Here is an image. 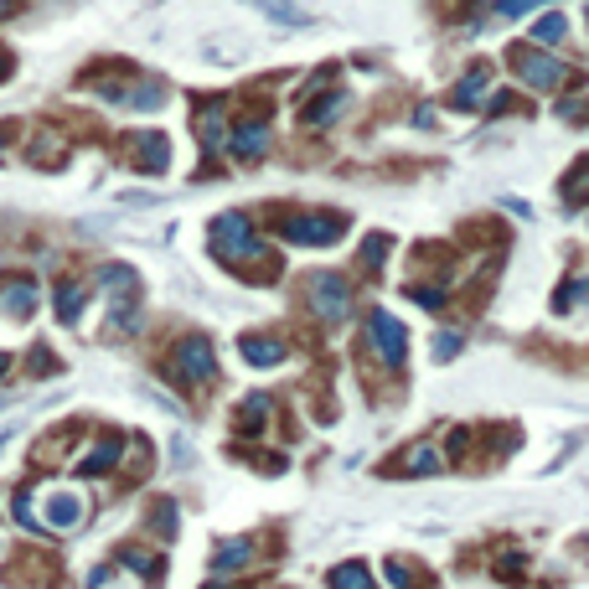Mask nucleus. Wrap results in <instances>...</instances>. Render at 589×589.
Returning a JSON list of instances; mask_svg holds the SVG:
<instances>
[{
  "instance_id": "10",
  "label": "nucleus",
  "mask_w": 589,
  "mask_h": 589,
  "mask_svg": "<svg viewBox=\"0 0 589 589\" xmlns=\"http://www.w3.org/2000/svg\"><path fill=\"white\" fill-rule=\"evenodd\" d=\"M130 166L145 171V176H161V171L171 166V145H166V135H135V140H130Z\"/></svg>"
},
{
  "instance_id": "25",
  "label": "nucleus",
  "mask_w": 589,
  "mask_h": 589,
  "mask_svg": "<svg viewBox=\"0 0 589 589\" xmlns=\"http://www.w3.org/2000/svg\"><path fill=\"white\" fill-rule=\"evenodd\" d=\"M150 527H155L161 538H171V533H176V502H155V507H150Z\"/></svg>"
},
{
  "instance_id": "4",
  "label": "nucleus",
  "mask_w": 589,
  "mask_h": 589,
  "mask_svg": "<svg viewBox=\"0 0 589 589\" xmlns=\"http://www.w3.org/2000/svg\"><path fill=\"white\" fill-rule=\"evenodd\" d=\"M274 228L290 243H336L347 223H341L336 212H290L285 207V212H274Z\"/></svg>"
},
{
  "instance_id": "34",
  "label": "nucleus",
  "mask_w": 589,
  "mask_h": 589,
  "mask_svg": "<svg viewBox=\"0 0 589 589\" xmlns=\"http://www.w3.org/2000/svg\"><path fill=\"white\" fill-rule=\"evenodd\" d=\"M11 68H16V57H11L6 47H0V83H6V78H11Z\"/></svg>"
},
{
  "instance_id": "11",
  "label": "nucleus",
  "mask_w": 589,
  "mask_h": 589,
  "mask_svg": "<svg viewBox=\"0 0 589 589\" xmlns=\"http://www.w3.org/2000/svg\"><path fill=\"white\" fill-rule=\"evenodd\" d=\"M486 88H491V62H476V68L455 83V93H450V109H465V114H471V109L481 104V93H486Z\"/></svg>"
},
{
  "instance_id": "19",
  "label": "nucleus",
  "mask_w": 589,
  "mask_h": 589,
  "mask_svg": "<svg viewBox=\"0 0 589 589\" xmlns=\"http://www.w3.org/2000/svg\"><path fill=\"white\" fill-rule=\"evenodd\" d=\"M398 465H403V476H434V471H440V455H434L429 445H414Z\"/></svg>"
},
{
  "instance_id": "16",
  "label": "nucleus",
  "mask_w": 589,
  "mask_h": 589,
  "mask_svg": "<svg viewBox=\"0 0 589 589\" xmlns=\"http://www.w3.org/2000/svg\"><path fill=\"white\" fill-rule=\"evenodd\" d=\"M83 300H88V285H83V279H62V285H57V295H52V305H57V321H78L83 316Z\"/></svg>"
},
{
  "instance_id": "6",
  "label": "nucleus",
  "mask_w": 589,
  "mask_h": 589,
  "mask_svg": "<svg viewBox=\"0 0 589 589\" xmlns=\"http://www.w3.org/2000/svg\"><path fill=\"white\" fill-rule=\"evenodd\" d=\"M367 336H372V347H378V362L403 367V352H409V336H403V326L388 316V310H367Z\"/></svg>"
},
{
  "instance_id": "22",
  "label": "nucleus",
  "mask_w": 589,
  "mask_h": 589,
  "mask_svg": "<svg viewBox=\"0 0 589 589\" xmlns=\"http://www.w3.org/2000/svg\"><path fill=\"white\" fill-rule=\"evenodd\" d=\"M383 259H388V238H383V233H372V238L362 243L357 264H362V274H378V269H383Z\"/></svg>"
},
{
  "instance_id": "35",
  "label": "nucleus",
  "mask_w": 589,
  "mask_h": 589,
  "mask_svg": "<svg viewBox=\"0 0 589 589\" xmlns=\"http://www.w3.org/2000/svg\"><path fill=\"white\" fill-rule=\"evenodd\" d=\"M16 140V130H11V124H0V161H6V145Z\"/></svg>"
},
{
  "instance_id": "7",
  "label": "nucleus",
  "mask_w": 589,
  "mask_h": 589,
  "mask_svg": "<svg viewBox=\"0 0 589 589\" xmlns=\"http://www.w3.org/2000/svg\"><path fill=\"white\" fill-rule=\"evenodd\" d=\"M512 62H517V78H522L527 88H558V83H564V62L548 57V52L512 47Z\"/></svg>"
},
{
  "instance_id": "9",
  "label": "nucleus",
  "mask_w": 589,
  "mask_h": 589,
  "mask_svg": "<svg viewBox=\"0 0 589 589\" xmlns=\"http://www.w3.org/2000/svg\"><path fill=\"white\" fill-rule=\"evenodd\" d=\"M119 455H124V434L104 429L99 440L88 445V455L78 460V476H104V471H114V465H119Z\"/></svg>"
},
{
  "instance_id": "21",
  "label": "nucleus",
  "mask_w": 589,
  "mask_h": 589,
  "mask_svg": "<svg viewBox=\"0 0 589 589\" xmlns=\"http://www.w3.org/2000/svg\"><path fill=\"white\" fill-rule=\"evenodd\" d=\"M533 37H538L543 47H553V42H564V37H569V21L558 16V11H548V16L533 21Z\"/></svg>"
},
{
  "instance_id": "3",
  "label": "nucleus",
  "mask_w": 589,
  "mask_h": 589,
  "mask_svg": "<svg viewBox=\"0 0 589 589\" xmlns=\"http://www.w3.org/2000/svg\"><path fill=\"white\" fill-rule=\"evenodd\" d=\"M171 378L181 388H197L217 378V357H212V341L207 336H181L176 352H171Z\"/></svg>"
},
{
  "instance_id": "12",
  "label": "nucleus",
  "mask_w": 589,
  "mask_h": 589,
  "mask_svg": "<svg viewBox=\"0 0 589 589\" xmlns=\"http://www.w3.org/2000/svg\"><path fill=\"white\" fill-rule=\"evenodd\" d=\"M347 109H352V99L336 88V93H326V99H310L300 119H305V130H326V124H336V119L347 114Z\"/></svg>"
},
{
  "instance_id": "33",
  "label": "nucleus",
  "mask_w": 589,
  "mask_h": 589,
  "mask_svg": "<svg viewBox=\"0 0 589 589\" xmlns=\"http://www.w3.org/2000/svg\"><path fill=\"white\" fill-rule=\"evenodd\" d=\"M512 109H517V99H512V93H496L486 114H512Z\"/></svg>"
},
{
  "instance_id": "13",
  "label": "nucleus",
  "mask_w": 589,
  "mask_h": 589,
  "mask_svg": "<svg viewBox=\"0 0 589 589\" xmlns=\"http://www.w3.org/2000/svg\"><path fill=\"white\" fill-rule=\"evenodd\" d=\"M254 538H233V543H223L217 548V558H212V569H217V579H228V574H238V569H248L254 564Z\"/></svg>"
},
{
  "instance_id": "36",
  "label": "nucleus",
  "mask_w": 589,
  "mask_h": 589,
  "mask_svg": "<svg viewBox=\"0 0 589 589\" xmlns=\"http://www.w3.org/2000/svg\"><path fill=\"white\" fill-rule=\"evenodd\" d=\"M6 372H11V357H6V352H0V378H6Z\"/></svg>"
},
{
  "instance_id": "20",
  "label": "nucleus",
  "mask_w": 589,
  "mask_h": 589,
  "mask_svg": "<svg viewBox=\"0 0 589 589\" xmlns=\"http://www.w3.org/2000/svg\"><path fill=\"white\" fill-rule=\"evenodd\" d=\"M264 419H269V398L264 393H248V403L238 409V434H254Z\"/></svg>"
},
{
  "instance_id": "1",
  "label": "nucleus",
  "mask_w": 589,
  "mask_h": 589,
  "mask_svg": "<svg viewBox=\"0 0 589 589\" xmlns=\"http://www.w3.org/2000/svg\"><path fill=\"white\" fill-rule=\"evenodd\" d=\"M212 254L223 264H238V269H259L254 279H274L269 248H264V238L254 233V223H248L243 212H223L212 223Z\"/></svg>"
},
{
  "instance_id": "27",
  "label": "nucleus",
  "mask_w": 589,
  "mask_h": 589,
  "mask_svg": "<svg viewBox=\"0 0 589 589\" xmlns=\"http://www.w3.org/2000/svg\"><path fill=\"white\" fill-rule=\"evenodd\" d=\"M331 584H341V589H362V584H367V569H357V564L331 569Z\"/></svg>"
},
{
  "instance_id": "31",
  "label": "nucleus",
  "mask_w": 589,
  "mask_h": 589,
  "mask_svg": "<svg viewBox=\"0 0 589 589\" xmlns=\"http://www.w3.org/2000/svg\"><path fill=\"white\" fill-rule=\"evenodd\" d=\"M31 372H52V352L47 347H31Z\"/></svg>"
},
{
  "instance_id": "14",
  "label": "nucleus",
  "mask_w": 589,
  "mask_h": 589,
  "mask_svg": "<svg viewBox=\"0 0 589 589\" xmlns=\"http://www.w3.org/2000/svg\"><path fill=\"white\" fill-rule=\"evenodd\" d=\"M269 150V124L264 119H248L233 130V155H243V161H259V155Z\"/></svg>"
},
{
  "instance_id": "30",
  "label": "nucleus",
  "mask_w": 589,
  "mask_h": 589,
  "mask_svg": "<svg viewBox=\"0 0 589 589\" xmlns=\"http://www.w3.org/2000/svg\"><path fill=\"white\" fill-rule=\"evenodd\" d=\"M533 6H543V0H496V11H502V16H522V11H533Z\"/></svg>"
},
{
  "instance_id": "37",
  "label": "nucleus",
  "mask_w": 589,
  "mask_h": 589,
  "mask_svg": "<svg viewBox=\"0 0 589 589\" xmlns=\"http://www.w3.org/2000/svg\"><path fill=\"white\" fill-rule=\"evenodd\" d=\"M11 6H16V0H0V16H6V11H11Z\"/></svg>"
},
{
  "instance_id": "23",
  "label": "nucleus",
  "mask_w": 589,
  "mask_h": 589,
  "mask_svg": "<svg viewBox=\"0 0 589 589\" xmlns=\"http://www.w3.org/2000/svg\"><path fill=\"white\" fill-rule=\"evenodd\" d=\"M564 202H569V207H584V202H589V161H584L574 176H564Z\"/></svg>"
},
{
  "instance_id": "24",
  "label": "nucleus",
  "mask_w": 589,
  "mask_h": 589,
  "mask_svg": "<svg viewBox=\"0 0 589 589\" xmlns=\"http://www.w3.org/2000/svg\"><path fill=\"white\" fill-rule=\"evenodd\" d=\"M119 558H124V564H130L135 574H145V579H161V558H155V553H145V548H124Z\"/></svg>"
},
{
  "instance_id": "26",
  "label": "nucleus",
  "mask_w": 589,
  "mask_h": 589,
  "mask_svg": "<svg viewBox=\"0 0 589 589\" xmlns=\"http://www.w3.org/2000/svg\"><path fill=\"white\" fill-rule=\"evenodd\" d=\"M52 161H62V140H52V130H42L37 135V166H52Z\"/></svg>"
},
{
  "instance_id": "15",
  "label": "nucleus",
  "mask_w": 589,
  "mask_h": 589,
  "mask_svg": "<svg viewBox=\"0 0 589 589\" xmlns=\"http://www.w3.org/2000/svg\"><path fill=\"white\" fill-rule=\"evenodd\" d=\"M78 517H83V502H78L73 491H57V496H47V527H57V533H73Z\"/></svg>"
},
{
  "instance_id": "18",
  "label": "nucleus",
  "mask_w": 589,
  "mask_h": 589,
  "mask_svg": "<svg viewBox=\"0 0 589 589\" xmlns=\"http://www.w3.org/2000/svg\"><path fill=\"white\" fill-rule=\"evenodd\" d=\"M223 130H228L223 109H217V104H207V109L197 114V135H202V145H207V150H217V145H223Z\"/></svg>"
},
{
  "instance_id": "32",
  "label": "nucleus",
  "mask_w": 589,
  "mask_h": 589,
  "mask_svg": "<svg viewBox=\"0 0 589 589\" xmlns=\"http://www.w3.org/2000/svg\"><path fill=\"white\" fill-rule=\"evenodd\" d=\"M522 569H527V564H522V553H502V574H507V579H517Z\"/></svg>"
},
{
  "instance_id": "28",
  "label": "nucleus",
  "mask_w": 589,
  "mask_h": 589,
  "mask_svg": "<svg viewBox=\"0 0 589 589\" xmlns=\"http://www.w3.org/2000/svg\"><path fill=\"white\" fill-rule=\"evenodd\" d=\"M259 6H264L274 21H290V26H300V16L290 11V0H259Z\"/></svg>"
},
{
  "instance_id": "17",
  "label": "nucleus",
  "mask_w": 589,
  "mask_h": 589,
  "mask_svg": "<svg viewBox=\"0 0 589 589\" xmlns=\"http://www.w3.org/2000/svg\"><path fill=\"white\" fill-rule=\"evenodd\" d=\"M238 352L254 362V367H274V362H285V347H279L274 336H243L238 341Z\"/></svg>"
},
{
  "instance_id": "5",
  "label": "nucleus",
  "mask_w": 589,
  "mask_h": 589,
  "mask_svg": "<svg viewBox=\"0 0 589 589\" xmlns=\"http://www.w3.org/2000/svg\"><path fill=\"white\" fill-rule=\"evenodd\" d=\"M305 300H310V310H316L321 321H331V326L352 316V290H347V279H341V274H331V269L310 274Z\"/></svg>"
},
{
  "instance_id": "8",
  "label": "nucleus",
  "mask_w": 589,
  "mask_h": 589,
  "mask_svg": "<svg viewBox=\"0 0 589 589\" xmlns=\"http://www.w3.org/2000/svg\"><path fill=\"white\" fill-rule=\"evenodd\" d=\"M31 310H37V279L31 274H6L0 279V316L26 321Z\"/></svg>"
},
{
  "instance_id": "29",
  "label": "nucleus",
  "mask_w": 589,
  "mask_h": 589,
  "mask_svg": "<svg viewBox=\"0 0 589 589\" xmlns=\"http://www.w3.org/2000/svg\"><path fill=\"white\" fill-rule=\"evenodd\" d=\"M460 352V336L455 331H440V336H434V357H455Z\"/></svg>"
},
{
  "instance_id": "2",
  "label": "nucleus",
  "mask_w": 589,
  "mask_h": 589,
  "mask_svg": "<svg viewBox=\"0 0 589 589\" xmlns=\"http://www.w3.org/2000/svg\"><path fill=\"white\" fill-rule=\"evenodd\" d=\"M99 290L109 295V336H119V331H135L140 326V279H135V269H124V264H109V269H99Z\"/></svg>"
}]
</instances>
